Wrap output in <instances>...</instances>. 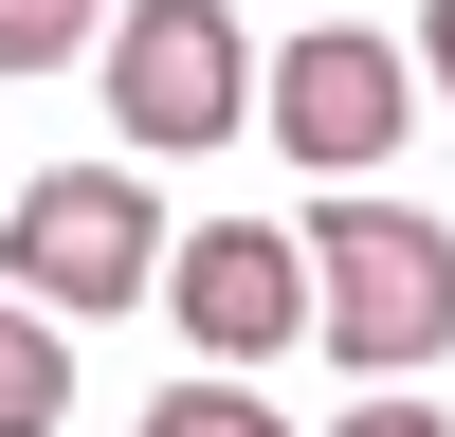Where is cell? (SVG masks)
Returning a JSON list of instances; mask_svg holds the SVG:
<instances>
[{"instance_id": "cell-1", "label": "cell", "mask_w": 455, "mask_h": 437, "mask_svg": "<svg viewBox=\"0 0 455 437\" xmlns=\"http://www.w3.org/2000/svg\"><path fill=\"white\" fill-rule=\"evenodd\" d=\"M310 291H328V328H310L328 364L419 383V364L455 346V218L383 201V182H328V201H310Z\"/></svg>"}, {"instance_id": "cell-2", "label": "cell", "mask_w": 455, "mask_h": 437, "mask_svg": "<svg viewBox=\"0 0 455 437\" xmlns=\"http://www.w3.org/2000/svg\"><path fill=\"white\" fill-rule=\"evenodd\" d=\"M0 255H19V291L55 328H109V310H146L164 291V182H109V164H55V182H19L0 201Z\"/></svg>"}, {"instance_id": "cell-3", "label": "cell", "mask_w": 455, "mask_h": 437, "mask_svg": "<svg viewBox=\"0 0 455 437\" xmlns=\"http://www.w3.org/2000/svg\"><path fill=\"white\" fill-rule=\"evenodd\" d=\"M237 109H255V36L219 19V0H128V19H109V128H128L146 164H201Z\"/></svg>"}, {"instance_id": "cell-4", "label": "cell", "mask_w": 455, "mask_h": 437, "mask_svg": "<svg viewBox=\"0 0 455 437\" xmlns=\"http://www.w3.org/2000/svg\"><path fill=\"white\" fill-rule=\"evenodd\" d=\"M164 328L219 364V383H255L274 346H310L328 291H310V237H274V218H201V237L164 255Z\"/></svg>"}, {"instance_id": "cell-5", "label": "cell", "mask_w": 455, "mask_h": 437, "mask_svg": "<svg viewBox=\"0 0 455 437\" xmlns=\"http://www.w3.org/2000/svg\"><path fill=\"white\" fill-rule=\"evenodd\" d=\"M401 128H419V55L401 36H364V19H310L274 55V146L310 182H383L401 164Z\"/></svg>"}, {"instance_id": "cell-6", "label": "cell", "mask_w": 455, "mask_h": 437, "mask_svg": "<svg viewBox=\"0 0 455 437\" xmlns=\"http://www.w3.org/2000/svg\"><path fill=\"white\" fill-rule=\"evenodd\" d=\"M73 419V328L36 291H0V437H55Z\"/></svg>"}, {"instance_id": "cell-7", "label": "cell", "mask_w": 455, "mask_h": 437, "mask_svg": "<svg viewBox=\"0 0 455 437\" xmlns=\"http://www.w3.org/2000/svg\"><path fill=\"white\" fill-rule=\"evenodd\" d=\"M146 437H291V419H274L255 383H219V364H201V383H164V401H146Z\"/></svg>"}, {"instance_id": "cell-8", "label": "cell", "mask_w": 455, "mask_h": 437, "mask_svg": "<svg viewBox=\"0 0 455 437\" xmlns=\"http://www.w3.org/2000/svg\"><path fill=\"white\" fill-rule=\"evenodd\" d=\"M92 36H109V0H0V73H55Z\"/></svg>"}, {"instance_id": "cell-9", "label": "cell", "mask_w": 455, "mask_h": 437, "mask_svg": "<svg viewBox=\"0 0 455 437\" xmlns=\"http://www.w3.org/2000/svg\"><path fill=\"white\" fill-rule=\"evenodd\" d=\"M328 437H455V419H437L419 383H364V401H347V419H328Z\"/></svg>"}, {"instance_id": "cell-10", "label": "cell", "mask_w": 455, "mask_h": 437, "mask_svg": "<svg viewBox=\"0 0 455 437\" xmlns=\"http://www.w3.org/2000/svg\"><path fill=\"white\" fill-rule=\"evenodd\" d=\"M419 91H455V0H419Z\"/></svg>"}, {"instance_id": "cell-11", "label": "cell", "mask_w": 455, "mask_h": 437, "mask_svg": "<svg viewBox=\"0 0 455 437\" xmlns=\"http://www.w3.org/2000/svg\"><path fill=\"white\" fill-rule=\"evenodd\" d=\"M0 201H19V182H0Z\"/></svg>"}]
</instances>
